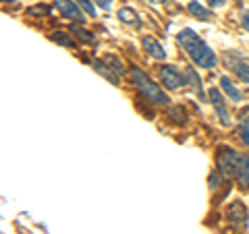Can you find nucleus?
I'll list each match as a JSON object with an SVG mask.
<instances>
[{
	"instance_id": "f3484780",
	"label": "nucleus",
	"mask_w": 249,
	"mask_h": 234,
	"mask_svg": "<svg viewBox=\"0 0 249 234\" xmlns=\"http://www.w3.org/2000/svg\"><path fill=\"white\" fill-rule=\"evenodd\" d=\"M119 19L123 23H129V25H137V23H139L137 13L133 9H129V6H123V9L119 11Z\"/></svg>"
},
{
	"instance_id": "ddd939ff",
	"label": "nucleus",
	"mask_w": 249,
	"mask_h": 234,
	"mask_svg": "<svg viewBox=\"0 0 249 234\" xmlns=\"http://www.w3.org/2000/svg\"><path fill=\"white\" fill-rule=\"evenodd\" d=\"M239 133H241V141L249 147V108H247V110H243V114H241Z\"/></svg>"
},
{
	"instance_id": "0eeeda50",
	"label": "nucleus",
	"mask_w": 249,
	"mask_h": 234,
	"mask_svg": "<svg viewBox=\"0 0 249 234\" xmlns=\"http://www.w3.org/2000/svg\"><path fill=\"white\" fill-rule=\"evenodd\" d=\"M54 6L58 9V13L62 17H67L69 21H75V23H85V17H83V11L81 6L75 2V0H54Z\"/></svg>"
},
{
	"instance_id": "39448f33",
	"label": "nucleus",
	"mask_w": 249,
	"mask_h": 234,
	"mask_svg": "<svg viewBox=\"0 0 249 234\" xmlns=\"http://www.w3.org/2000/svg\"><path fill=\"white\" fill-rule=\"evenodd\" d=\"M227 220H229V224L237 232L245 230V226H247V207L243 205V201H232V203L229 205V209H227Z\"/></svg>"
},
{
	"instance_id": "6ab92c4d",
	"label": "nucleus",
	"mask_w": 249,
	"mask_h": 234,
	"mask_svg": "<svg viewBox=\"0 0 249 234\" xmlns=\"http://www.w3.org/2000/svg\"><path fill=\"white\" fill-rule=\"evenodd\" d=\"M75 2L81 6V11L88 15V17H96V6H93L91 0H75Z\"/></svg>"
},
{
	"instance_id": "a878e982",
	"label": "nucleus",
	"mask_w": 249,
	"mask_h": 234,
	"mask_svg": "<svg viewBox=\"0 0 249 234\" xmlns=\"http://www.w3.org/2000/svg\"><path fill=\"white\" fill-rule=\"evenodd\" d=\"M2 2H15V0H2Z\"/></svg>"
},
{
	"instance_id": "aec40b11",
	"label": "nucleus",
	"mask_w": 249,
	"mask_h": 234,
	"mask_svg": "<svg viewBox=\"0 0 249 234\" xmlns=\"http://www.w3.org/2000/svg\"><path fill=\"white\" fill-rule=\"evenodd\" d=\"M104 60L108 62V65H112V71H114V73H123V71H124V65H123V62L116 58V56H106Z\"/></svg>"
},
{
	"instance_id": "393cba45",
	"label": "nucleus",
	"mask_w": 249,
	"mask_h": 234,
	"mask_svg": "<svg viewBox=\"0 0 249 234\" xmlns=\"http://www.w3.org/2000/svg\"><path fill=\"white\" fill-rule=\"evenodd\" d=\"M208 4L212 6V9H222V6H224V0H208Z\"/></svg>"
},
{
	"instance_id": "a211bd4d",
	"label": "nucleus",
	"mask_w": 249,
	"mask_h": 234,
	"mask_svg": "<svg viewBox=\"0 0 249 234\" xmlns=\"http://www.w3.org/2000/svg\"><path fill=\"white\" fill-rule=\"evenodd\" d=\"M71 33H75V37H79L83 44H96V35L89 33V31L83 29V27H73Z\"/></svg>"
},
{
	"instance_id": "6e6552de",
	"label": "nucleus",
	"mask_w": 249,
	"mask_h": 234,
	"mask_svg": "<svg viewBox=\"0 0 249 234\" xmlns=\"http://www.w3.org/2000/svg\"><path fill=\"white\" fill-rule=\"evenodd\" d=\"M224 65H227L231 68V73H235L243 83H249V65L241 56L229 52L227 56H224Z\"/></svg>"
},
{
	"instance_id": "7ed1b4c3",
	"label": "nucleus",
	"mask_w": 249,
	"mask_h": 234,
	"mask_svg": "<svg viewBox=\"0 0 249 234\" xmlns=\"http://www.w3.org/2000/svg\"><path fill=\"white\" fill-rule=\"evenodd\" d=\"M241 164H243V155L237 150H232L229 145H220L216 151V168L220 172L222 178L232 181V178H239L241 174Z\"/></svg>"
},
{
	"instance_id": "b1692460",
	"label": "nucleus",
	"mask_w": 249,
	"mask_h": 234,
	"mask_svg": "<svg viewBox=\"0 0 249 234\" xmlns=\"http://www.w3.org/2000/svg\"><path fill=\"white\" fill-rule=\"evenodd\" d=\"M241 23H243L245 31L249 33V11H243V13H241Z\"/></svg>"
},
{
	"instance_id": "1a4fd4ad",
	"label": "nucleus",
	"mask_w": 249,
	"mask_h": 234,
	"mask_svg": "<svg viewBox=\"0 0 249 234\" xmlns=\"http://www.w3.org/2000/svg\"><path fill=\"white\" fill-rule=\"evenodd\" d=\"M142 46H143V50L150 54L152 58H156V60H164L166 58V50L162 48V44L158 40H154V37L143 35L142 37Z\"/></svg>"
},
{
	"instance_id": "4be33fe9",
	"label": "nucleus",
	"mask_w": 249,
	"mask_h": 234,
	"mask_svg": "<svg viewBox=\"0 0 249 234\" xmlns=\"http://www.w3.org/2000/svg\"><path fill=\"white\" fill-rule=\"evenodd\" d=\"M42 13H46V15H48L50 13V9H48V6H31V9L27 11V15H42Z\"/></svg>"
},
{
	"instance_id": "f257e3e1",
	"label": "nucleus",
	"mask_w": 249,
	"mask_h": 234,
	"mask_svg": "<svg viewBox=\"0 0 249 234\" xmlns=\"http://www.w3.org/2000/svg\"><path fill=\"white\" fill-rule=\"evenodd\" d=\"M177 42L183 46V50L189 54L191 60L196 62L201 68H214L218 65V56L214 54V50L201 40L193 29H183L181 33H177Z\"/></svg>"
},
{
	"instance_id": "412c9836",
	"label": "nucleus",
	"mask_w": 249,
	"mask_h": 234,
	"mask_svg": "<svg viewBox=\"0 0 249 234\" xmlns=\"http://www.w3.org/2000/svg\"><path fill=\"white\" fill-rule=\"evenodd\" d=\"M175 114H177V124H183L185 122V110L181 106L170 108V118H173V120H175Z\"/></svg>"
},
{
	"instance_id": "423d86ee",
	"label": "nucleus",
	"mask_w": 249,
	"mask_h": 234,
	"mask_svg": "<svg viewBox=\"0 0 249 234\" xmlns=\"http://www.w3.org/2000/svg\"><path fill=\"white\" fill-rule=\"evenodd\" d=\"M208 96H210V104H212L214 110H216L218 120H220L222 124H231L232 118H231V112H229L227 104H224V98H222L220 89H218V87H210L208 89Z\"/></svg>"
},
{
	"instance_id": "5701e85b",
	"label": "nucleus",
	"mask_w": 249,
	"mask_h": 234,
	"mask_svg": "<svg viewBox=\"0 0 249 234\" xmlns=\"http://www.w3.org/2000/svg\"><path fill=\"white\" fill-rule=\"evenodd\" d=\"M100 9H104V11H110V6H112V0H93Z\"/></svg>"
},
{
	"instance_id": "2eb2a0df",
	"label": "nucleus",
	"mask_w": 249,
	"mask_h": 234,
	"mask_svg": "<svg viewBox=\"0 0 249 234\" xmlns=\"http://www.w3.org/2000/svg\"><path fill=\"white\" fill-rule=\"evenodd\" d=\"M185 77H187V83L193 85V89H196L197 96H204V89H201V81H199L197 73L193 71L191 67H187V68H185Z\"/></svg>"
},
{
	"instance_id": "4468645a",
	"label": "nucleus",
	"mask_w": 249,
	"mask_h": 234,
	"mask_svg": "<svg viewBox=\"0 0 249 234\" xmlns=\"http://www.w3.org/2000/svg\"><path fill=\"white\" fill-rule=\"evenodd\" d=\"M50 40L65 46V48H73L75 46V40L71 37V33H67V31H54V33H50Z\"/></svg>"
},
{
	"instance_id": "9d476101",
	"label": "nucleus",
	"mask_w": 249,
	"mask_h": 234,
	"mask_svg": "<svg viewBox=\"0 0 249 234\" xmlns=\"http://www.w3.org/2000/svg\"><path fill=\"white\" fill-rule=\"evenodd\" d=\"M91 67H93V71L100 73V75L104 77V79H108L112 85H121L119 73H114V71H112V67L108 65L106 60H98V58H93V60H91Z\"/></svg>"
},
{
	"instance_id": "f8f14e48",
	"label": "nucleus",
	"mask_w": 249,
	"mask_h": 234,
	"mask_svg": "<svg viewBox=\"0 0 249 234\" xmlns=\"http://www.w3.org/2000/svg\"><path fill=\"white\" fill-rule=\"evenodd\" d=\"M187 11L191 13V17H196V19H199V21H208V19H212V13L208 11V6L199 4L197 0H191V2L187 4Z\"/></svg>"
},
{
	"instance_id": "20e7f679",
	"label": "nucleus",
	"mask_w": 249,
	"mask_h": 234,
	"mask_svg": "<svg viewBox=\"0 0 249 234\" xmlns=\"http://www.w3.org/2000/svg\"><path fill=\"white\" fill-rule=\"evenodd\" d=\"M160 83L164 89H170V91H177L187 85V77H185V71H178L177 67L173 65H164L160 68Z\"/></svg>"
},
{
	"instance_id": "dca6fc26",
	"label": "nucleus",
	"mask_w": 249,
	"mask_h": 234,
	"mask_svg": "<svg viewBox=\"0 0 249 234\" xmlns=\"http://www.w3.org/2000/svg\"><path fill=\"white\" fill-rule=\"evenodd\" d=\"M239 184L243 189H249V153L243 155V164H241V174H239Z\"/></svg>"
},
{
	"instance_id": "f03ea898",
	"label": "nucleus",
	"mask_w": 249,
	"mask_h": 234,
	"mask_svg": "<svg viewBox=\"0 0 249 234\" xmlns=\"http://www.w3.org/2000/svg\"><path fill=\"white\" fill-rule=\"evenodd\" d=\"M131 81H133V85L139 89V93L147 100V102H152L154 106H168V96L166 91L160 87L156 81L150 79V75H147L145 71H142L139 67H131Z\"/></svg>"
},
{
	"instance_id": "9b49d317",
	"label": "nucleus",
	"mask_w": 249,
	"mask_h": 234,
	"mask_svg": "<svg viewBox=\"0 0 249 234\" xmlns=\"http://www.w3.org/2000/svg\"><path fill=\"white\" fill-rule=\"evenodd\" d=\"M220 89L227 93L229 100H232V102H241V100H243V93H241V89L229 79V77H224V75L220 77Z\"/></svg>"
}]
</instances>
